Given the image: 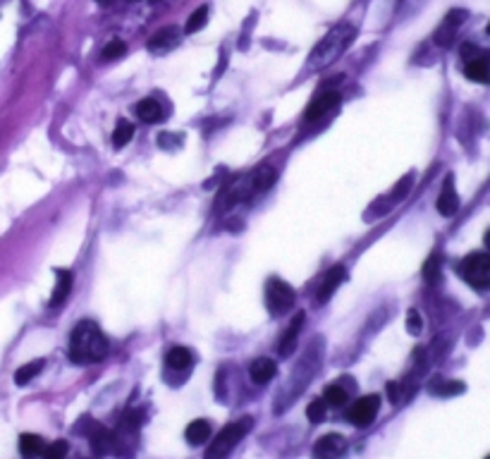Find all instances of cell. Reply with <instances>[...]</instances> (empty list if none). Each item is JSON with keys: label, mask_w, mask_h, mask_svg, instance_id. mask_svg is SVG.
<instances>
[{"label": "cell", "mask_w": 490, "mask_h": 459, "mask_svg": "<svg viewBox=\"0 0 490 459\" xmlns=\"http://www.w3.org/2000/svg\"><path fill=\"white\" fill-rule=\"evenodd\" d=\"M345 265H335V268L330 270V273L326 275V280L321 283L316 292V299L321 301V304H326V301H330V297L337 292V287L342 285V280H345Z\"/></svg>", "instance_id": "13"}, {"label": "cell", "mask_w": 490, "mask_h": 459, "mask_svg": "<svg viewBox=\"0 0 490 459\" xmlns=\"http://www.w3.org/2000/svg\"><path fill=\"white\" fill-rule=\"evenodd\" d=\"M58 283H55V290H53V297H50V309H58L60 304H65L67 297L72 292V283H75V275L72 270H58Z\"/></svg>", "instance_id": "14"}, {"label": "cell", "mask_w": 490, "mask_h": 459, "mask_svg": "<svg viewBox=\"0 0 490 459\" xmlns=\"http://www.w3.org/2000/svg\"><path fill=\"white\" fill-rule=\"evenodd\" d=\"M431 393L433 395H440V397H450V395H460L464 393V383L460 380H442V378H435L431 383Z\"/></svg>", "instance_id": "20"}, {"label": "cell", "mask_w": 490, "mask_h": 459, "mask_svg": "<svg viewBox=\"0 0 490 459\" xmlns=\"http://www.w3.org/2000/svg\"><path fill=\"white\" fill-rule=\"evenodd\" d=\"M137 115H139V120L153 124V122H160L165 113H163V106H160L156 98H144V101L137 103Z\"/></svg>", "instance_id": "17"}, {"label": "cell", "mask_w": 490, "mask_h": 459, "mask_svg": "<svg viewBox=\"0 0 490 459\" xmlns=\"http://www.w3.org/2000/svg\"><path fill=\"white\" fill-rule=\"evenodd\" d=\"M44 438L34 435V433H22L19 435V452H22L27 459H34L39 455H44Z\"/></svg>", "instance_id": "18"}, {"label": "cell", "mask_w": 490, "mask_h": 459, "mask_svg": "<svg viewBox=\"0 0 490 459\" xmlns=\"http://www.w3.org/2000/svg\"><path fill=\"white\" fill-rule=\"evenodd\" d=\"M437 275H440V256L433 254V256L426 261V265H424V278L433 283V280H437Z\"/></svg>", "instance_id": "31"}, {"label": "cell", "mask_w": 490, "mask_h": 459, "mask_svg": "<svg viewBox=\"0 0 490 459\" xmlns=\"http://www.w3.org/2000/svg\"><path fill=\"white\" fill-rule=\"evenodd\" d=\"M326 409H328L326 400L318 397V400H314V402H309V406H306V416H309L311 424H321L323 416H326Z\"/></svg>", "instance_id": "27"}, {"label": "cell", "mask_w": 490, "mask_h": 459, "mask_svg": "<svg viewBox=\"0 0 490 459\" xmlns=\"http://www.w3.org/2000/svg\"><path fill=\"white\" fill-rule=\"evenodd\" d=\"M467 19V12L464 10H452L445 17V22L440 24V29L435 31V44L437 46H450L452 39H455L457 29L462 27V22Z\"/></svg>", "instance_id": "10"}, {"label": "cell", "mask_w": 490, "mask_h": 459, "mask_svg": "<svg viewBox=\"0 0 490 459\" xmlns=\"http://www.w3.org/2000/svg\"><path fill=\"white\" fill-rule=\"evenodd\" d=\"M175 44H177V31H175L173 27H170V29L158 31V34H156L153 39L149 41V48H151V50H156V53H160V50L173 48Z\"/></svg>", "instance_id": "21"}, {"label": "cell", "mask_w": 490, "mask_h": 459, "mask_svg": "<svg viewBox=\"0 0 490 459\" xmlns=\"http://www.w3.org/2000/svg\"><path fill=\"white\" fill-rule=\"evenodd\" d=\"M185 435H187V440H189L191 445H203V442H206L208 438H211V424H208L206 419L191 421V424L187 426Z\"/></svg>", "instance_id": "19"}, {"label": "cell", "mask_w": 490, "mask_h": 459, "mask_svg": "<svg viewBox=\"0 0 490 459\" xmlns=\"http://www.w3.org/2000/svg\"><path fill=\"white\" fill-rule=\"evenodd\" d=\"M134 137V124L127 122V120H117L115 124V132H113V146L115 149H122V146H127L132 142Z\"/></svg>", "instance_id": "22"}, {"label": "cell", "mask_w": 490, "mask_h": 459, "mask_svg": "<svg viewBox=\"0 0 490 459\" xmlns=\"http://www.w3.org/2000/svg\"><path fill=\"white\" fill-rule=\"evenodd\" d=\"M98 3H101V5H108V0H98Z\"/></svg>", "instance_id": "36"}, {"label": "cell", "mask_w": 490, "mask_h": 459, "mask_svg": "<svg viewBox=\"0 0 490 459\" xmlns=\"http://www.w3.org/2000/svg\"><path fill=\"white\" fill-rule=\"evenodd\" d=\"M139 424H142V414L139 411H127V414L122 416V431H127V433H134L139 429Z\"/></svg>", "instance_id": "32"}, {"label": "cell", "mask_w": 490, "mask_h": 459, "mask_svg": "<svg viewBox=\"0 0 490 459\" xmlns=\"http://www.w3.org/2000/svg\"><path fill=\"white\" fill-rule=\"evenodd\" d=\"M460 275L476 290L490 287V254H469L460 263Z\"/></svg>", "instance_id": "4"}, {"label": "cell", "mask_w": 490, "mask_h": 459, "mask_svg": "<svg viewBox=\"0 0 490 459\" xmlns=\"http://www.w3.org/2000/svg\"><path fill=\"white\" fill-rule=\"evenodd\" d=\"M278 180V172L273 168H261L256 170V175H254V191H265L273 187V182Z\"/></svg>", "instance_id": "25"}, {"label": "cell", "mask_w": 490, "mask_h": 459, "mask_svg": "<svg viewBox=\"0 0 490 459\" xmlns=\"http://www.w3.org/2000/svg\"><path fill=\"white\" fill-rule=\"evenodd\" d=\"M323 400H326L328 406H345L347 404V390L342 388V385H330V388L326 390V395H323Z\"/></svg>", "instance_id": "26"}, {"label": "cell", "mask_w": 490, "mask_h": 459, "mask_svg": "<svg viewBox=\"0 0 490 459\" xmlns=\"http://www.w3.org/2000/svg\"><path fill=\"white\" fill-rule=\"evenodd\" d=\"M337 103H340V93L337 91H321L314 101L309 103V108H306L304 113V120L306 122H316V120H321L328 111H332Z\"/></svg>", "instance_id": "8"}, {"label": "cell", "mask_w": 490, "mask_h": 459, "mask_svg": "<svg viewBox=\"0 0 490 459\" xmlns=\"http://www.w3.org/2000/svg\"><path fill=\"white\" fill-rule=\"evenodd\" d=\"M124 50H127V46H124V41H120V39H115V41H111V44L106 46V48H103V60H117V57H122L124 55Z\"/></svg>", "instance_id": "29"}, {"label": "cell", "mask_w": 490, "mask_h": 459, "mask_svg": "<svg viewBox=\"0 0 490 459\" xmlns=\"http://www.w3.org/2000/svg\"><path fill=\"white\" fill-rule=\"evenodd\" d=\"M409 187H411V175H404L402 180L395 185V189H393V199H404L406 196V191H409Z\"/></svg>", "instance_id": "34"}, {"label": "cell", "mask_w": 490, "mask_h": 459, "mask_svg": "<svg viewBox=\"0 0 490 459\" xmlns=\"http://www.w3.org/2000/svg\"><path fill=\"white\" fill-rule=\"evenodd\" d=\"M457 208H460V196H457L455 180H452V175H450L445 180V185H442L440 196H437V211H440V216L450 218L457 213Z\"/></svg>", "instance_id": "11"}, {"label": "cell", "mask_w": 490, "mask_h": 459, "mask_svg": "<svg viewBox=\"0 0 490 459\" xmlns=\"http://www.w3.org/2000/svg\"><path fill=\"white\" fill-rule=\"evenodd\" d=\"M108 354V342L103 332L98 330L96 323L82 321L79 326L72 330L70 337V362L75 364H91L98 362Z\"/></svg>", "instance_id": "1"}, {"label": "cell", "mask_w": 490, "mask_h": 459, "mask_svg": "<svg viewBox=\"0 0 490 459\" xmlns=\"http://www.w3.org/2000/svg\"><path fill=\"white\" fill-rule=\"evenodd\" d=\"M67 452H70L67 440H53V445L44 447V459H65Z\"/></svg>", "instance_id": "28"}, {"label": "cell", "mask_w": 490, "mask_h": 459, "mask_svg": "<svg viewBox=\"0 0 490 459\" xmlns=\"http://www.w3.org/2000/svg\"><path fill=\"white\" fill-rule=\"evenodd\" d=\"M378 406H380V397H378V395H366V397H359L352 406H349V411H347L349 424L359 426V429H366V426L375 419V414H378Z\"/></svg>", "instance_id": "6"}, {"label": "cell", "mask_w": 490, "mask_h": 459, "mask_svg": "<svg viewBox=\"0 0 490 459\" xmlns=\"http://www.w3.org/2000/svg\"><path fill=\"white\" fill-rule=\"evenodd\" d=\"M486 247L490 249V230H488V232H486Z\"/></svg>", "instance_id": "35"}, {"label": "cell", "mask_w": 490, "mask_h": 459, "mask_svg": "<svg viewBox=\"0 0 490 459\" xmlns=\"http://www.w3.org/2000/svg\"><path fill=\"white\" fill-rule=\"evenodd\" d=\"M409 390H406V383H388V397L393 404H399V402L406 400Z\"/></svg>", "instance_id": "30"}, {"label": "cell", "mask_w": 490, "mask_h": 459, "mask_svg": "<svg viewBox=\"0 0 490 459\" xmlns=\"http://www.w3.org/2000/svg\"><path fill=\"white\" fill-rule=\"evenodd\" d=\"M347 450V440L337 433H328L314 445V459H337Z\"/></svg>", "instance_id": "7"}, {"label": "cell", "mask_w": 490, "mask_h": 459, "mask_svg": "<svg viewBox=\"0 0 490 459\" xmlns=\"http://www.w3.org/2000/svg\"><path fill=\"white\" fill-rule=\"evenodd\" d=\"M88 442H91V450L96 455H108V452L115 450L117 438L115 433L103 429V426H93V433H88Z\"/></svg>", "instance_id": "12"}, {"label": "cell", "mask_w": 490, "mask_h": 459, "mask_svg": "<svg viewBox=\"0 0 490 459\" xmlns=\"http://www.w3.org/2000/svg\"><path fill=\"white\" fill-rule=\"evenodd\" d=\"M486 459H490V455H488V457H486Z\"/></svg>", "instance_id": "38"}, {"label": "cell", "mask_w": 490, "mask_h": 459, "mask_svg": "<svg viewBox=\"0 0 490 459\" xmlns=\"http://www.w3.org/2000/svg\"><path fill=\"white\" fill-rule=\"evenodd\" d=\"M488 34H490V24H488Z\"/></svg>", "instance_id": "37"}, {"label": "cell", "mask_w": 490, "mask_h": 459, "mask_svg": "<svg viewBox=\"0 0 490 459\" xmlns=\"http://www.w3.org/2000/svg\"><path fill=\"white\" fill-rule=\"evenodd\" d=\"M249 431H252V416H244V419H237L232 421V424H227L225 429L216 435V440H211L206 459H225Z\"/></svg>", "instance_id": "3"}, {"label": "cell", "mask_w": 490, "mask_h": 459, "mask_svg": "<svg viewBox=\"0 0 490 459\" xmlns=\"http://www.w3.org/2000/svg\"><path fill=\"white\" fill-rule=\"evenodd\" d=\"M354 34H357V29H354L352 24H337L335 29L328 31L326 39H323L314 48V53L309 55L311 70H326V67H330L332 62L352 46Z\"/></svg>", "instance_id": "2"}, {"label": "cell", "mask_w": 490, "mask_h": 459, "mask_svg": "<svg viewBox=\"0 0 490 459\" xmlns=\"http://www.w3.org/2000/svg\"><path fill=\"white\" fill-rule=\"evenodd\" d=\"M41 368H44V362H41V359L24 364V366H19L17 371H15V383H17V385H27L31 378H36V375L41 373Z\"/></svg>", "instance_id": "23"}, {"label": "cell", "mask_w": 490, "mask_h": 459, "mask_svg": "<svg viewBox=\"0 0 490 459\" xmlns=\"http://www.w3.org/2000/svg\"><path fill=\"white\" fill-rule=\"evenodd\" d=\"M206 22H208V5H201V8H196L189 15V19L185 24V34H196L199 29L206 27Z\"/></svg>", "instance_id": "24"}, {"label": "cell", "mask_w": 490, "mask_h": 459, "mask_svg": "<svg viewBox=\"0 0 490 459\" xmlns=\"http://www.w3.org/2000/svg\"><path fill=\"white\" fill-rule=\"evenodd\" d=\"M265 304L273 316H283L294 306V290L280 278H270L265 285Z\"/></svg>", "instance_id": "5"}, {"label": "cell", "mask_w": 490, "mask_h": 459, "mask_svg": "<svg viewBox=\"0 0 490 459\" xmlns=\"http://www.w3.org/2000/svg\"><path fill=\"white\" fill-rule=\"evenodd\" d=\"M304 311H299L294 318H292V323L288 326V330L283 332V337H280V357H292L296 349V344H299V332H301V326H304Z\"/></svg>", "instance_id": "9"}, {"label": "cell", "mask_w": 490, "mask_h": 459, "mask_svg": "<svg viewBox=\"0 0 490 459\" xmlns=\"http://www.w3.org/2000/svg\"><path fill=\"white\" fill-rule=\"evenodd\" d=\"M165 364H168L173 371H189L191 364H194V354L187 347H173L165 357Z\"/></svg>", "instance_id": "16"}, {"label": "cell", "mask_w": 490, "mask_h": 459, "mask_svg": "<svg viewBox=\"0 0 490 459\" xmlns=\"http://www.w3.org/2000/svg\"><path fill=\"white\" fill-rule=\"evenodd\" d=\"M275 373H278V366H275V362H270V359H256V362L252 364V368H249L252 380L258 385L270 383V380L275 378Z\"/></svg>", "instance_id": "15"}, {"label": "cell", "mask_w": 490, "mask_h": 459, "mask_svg": "<svg viewBox=\"0 0 490 459\" xmlns=\"http://www.w3.org/2000/svg\"><path fill=\"white\" fill-rule=\"evenodd\" d=\"M421 326H424V321H421L419 311L411 309L409 314H406V330H409L411 335H419V332H421Z\"/></svg>", "instance_id": "33"}]
</instances>
